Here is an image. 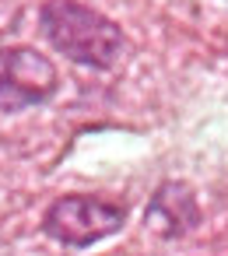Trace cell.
<instances>
[{
	"instance_id": "obj_1",
	"label": "cell",
	"mask_w": 228,
	"mask_h": 256,
	"mask_svg": "<svg viewBox=\"0 0 228 256\" xmlns=\"http://www.w3.org/2000/svg\"><path fill=\"white\" fill-rule=\"evenodd\" d=\"M39 32L70 64L112 70L126 56L123 28L81 0H46L39 8Z\"/></svg>"
},
{
	"instance_id": "obj_4",
	"label": "cell",
	"mask_w": 228,
	"mask_h": 256,
	"mask_svg": "<svg viewBox=\"0 0 228 256\" xmlns=\"http://www.w3.org/2000/svg\"><path fill=\"white\" fill-rule=\"evenodd\" d=\"M200 204H196V193L193 186L172 179V182H162L151 200H148V210H144V224L148 232H154L158 238H182L190 235L193 228H200Z\"/></svg>"
},
{
	"instance_id": "obj_2",
	"label": "cell",
	"mask_w": 228,
	"mask_h": 256,
	"mask_svg": "<svg viewBox=\"0 0 228 256\" xmlns=\"http://www.w3.org/2000/svg\"><path fill=\"white\" fill-rule=\"evenodd\" d=\"M126 224V204L98 193H64L42 214V232L70 249H88Z\"/></svg>"
},
{
	"instance_id": "obj_3",
	"label": "cell",
	"mask_w": 228,
	"mask_h": 256,
	"mask_svg": "<svg viewBox=\"0 0 228 256\" xmlns=\"http://www.w3.org/2000/svg\"><path fill=\"white\" fill-rule=\"evenodd\" d=\"M60 92V70L32 46H0V112L42 106Z\"/></svg>"
}]
</instances>
